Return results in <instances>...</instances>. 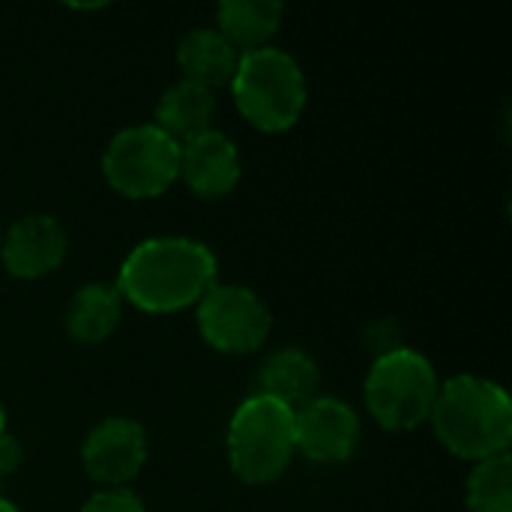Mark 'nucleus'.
<instances>
[{
  "label": "nucleus",
  "instance_id": "obj_1",
  "mask_svg": "<svg viewBox=\"0 0 512 512\" xmlns=\"http://www.w3.org/2000/svg\"><path fill=\"white\" fill-rule=\"evenodd\" d=\"M219 282L213 249L195 237L165 234L141 240L117 270V294L144 315L195 309Z\"/></svg>",
  "mask_w": 512,
  "mask_h": 512
},
{
  "label": "nucleus",
  "instance_id": "obj_2",
  "mask_svg": "<svg viewBox=\"0 0 512 512\" xmlns=\"http://www.w3.org/2000/svg\"><path fill=\"white\" fill-rule=\"evenodd\" d=\"M429 423L456 459L477 465L510 453L512 399L498 381L462 372L441 381Z\"/></svg>",
  "mask_w": 512,
  "mask_h": 512
},
{
  "label": "nucleus",
  "instance_id": "obj_3",
  "mask_svg": "<svg viewBox=\"0 0 512 512\" xmlns=\"http://www.w3.org/2000/svg\"><path fill=\"white\" fill-rule=\"evenodd\" d=\"M228 90L240 117L267 135H282L294 129L309 102L303 66L297 63V57L276 45L240 54Z\"/></svg>",
  "mask_w": 512,
  "mask_h": 512
},
{
  "label": "nucleus",
  "instance_id": "obj_4",
  "mask_svg": "<svg viewBox=\"0 0 512 512\" xmlns=\"http://www.w3.org/2000/svg\"><path fill=\"white\" fill-rule=\"evenodd\" d=\"M228 465L246 486L276 483L297 456L294 408L252 393L237 405L225 435Z\"/></svg>",
  "mask_w": 512,
  "mask_h": 512
},
{
  "label": "nucleus",
  "instance_id": "obj_5",
  "mask_svg": "<svg viewBox=\"0 0 512 512\" xmlns=\"http://www.w3.org/2000/svg\"><path fill=\"white\" fill-rule=\"evenodd\" d=\"M438 387L441 378L432 360L423 351L402 345L372 360L363 384V402L384 432L402 435L429 423Z\"/></svg>",
  "mask_w": 512,
  "mask_h": 512
},
{
  "label": "nucleus",
  "instance_id": "obj_6",
  "mask_svg": "<svg viewBox=\"0 0 512 512\" xmlns=\"http://www.w3.org/2000/svg\"><path fill=\"white\" fill-rule=\"evenodd\" d=\"M102 177L129 201L159 198L180 180V144L153 123L126 126L105 144Z\"/></svg>",
  "mask_w": 512,
  "mask_h": 512
},
{
  "label": "nucleus",
  "instance_id": "obj_7",
  "mask_svg": "<svg viewBox=\"0 0 512 512\" xmlns=\"http://www.w3.org/2000/svg\"><path fill=\"white\" fill-rule=\"evenodd\" d=\"M195 324L213 351L243 357L264 348L273 330V312L255 288L216 282L195 306Z\"/></svg>",
  "mask_w": 512,
  "mask_h": 512
},
{
  "label": "nucleus",
  "instance_id": "obj_8",
  "mask_svg": "<svg viewBox=\"0 0 512 512\" xmlns=\"http://www.w3.org/2000/svg\"><path fill=\"white\" fill-rule=\"evenodd\" d=\"M147 432L132 417L96 423L81 444V468L99 489H129L147 465Z\"/></svg>",
  "mask_w": 512,
  "mask_h": 512
},
{
  "label": "nucleus",
  "instance_id": "obj_9",
  "mask_svg": "<svg viewBox=\"0 0 512 512\" xmlns=\"http://www.w3.org/2000/svg\"><path fill=\"white\" fill-rule=\"evenodd\" d=\"M360 417L336 396H315L294 411L297 453L312 465H345L360 447Z\"/></svg>",
  "mask_w": 512,
  "mask_h": 512
},
{
  "label": "nucleus",
  "instance_id": "obj_10",
  "mask_svg": "<svg viewBox=\"0 0 512 512\" xmlns=\"http://www.w3.org/2000/svg\"><path fill=\"white\" fill-rule=\"evenodd\" d=\"M69 249L66 228L48 213L18 216L0 234V264L9 276L21 282L42 279L54 273Z\"/></svg>",
  "mask_w": 512,
  "mask_h": 512
},
{
  "label": "nucleus",
  "instance_id": "obj_11",
  "mask_svg": "<svg viewBox=\"0 0 512 512\" xmlns=\"http://www.w3.org/2000/svg\"><path fill=\"white\" fill-rule=\"evenodd\" d=\"M180 180L201 201L228 198L243 180V156L225 132H201L180 144Z\"/></svg>",
  "mask_w": 512,
  "mask_h": 512
},
{
  "label": "nucleus",
  "instance_id": "obj_12",
  "mask_svg": "<svg viewBox=\"0 0 512 512\" xmlns=\"http://www.w3.org/2000/svg\"><path fill=\"white\" fill-rule=\"evenodd\" d=\"M240 63V51L216 30V27H195L177 45V69L183 81H192L207 90L228 87Z\"/></svg>",
  "mask_w": 512,
  "mask_h": 512
},
{
  "label": "nucleus",
  "instance_id": "obj_13",
  "mask_svg": "<svg viewBox=\"0 0 512 512\" xmlns=\"http://www.w3.org/2000/svg\"><path fill=\"white\" fill-rule=\"evenodd\" d=\"M318 384H321L318 360L294 345L273 351L258 369V393L294 411L318 396Z\"/></svg>",
  "mask_w": 512,
  "mask_h": 512
},
{
  "label": "nucleus",
  "instance_id": "obj_14",
  "mask_svg": "<svg viewBox=\"0 0 512 512\" xmlns=\"http://www.w3.org/2000/svg\"><path fill=\"white\" fill-rule=\"evenodd\" d=\"M123 297L114 285L105 282H87L81 285L69 306H66V333L78 345H102L108 342L120 321H123Z\"/></svg>",
  "mask_w": 512,
  "mask_h": 512
},
{
  "label": "nucleus",
  "instance_id": "obj_15",
  "mask_svg": "<svg viewBox=\"0 0 512 512\" xmlns=\"http://www.w3.org/2000/svg\"><path fill=\"white\" fill-rule=\"evenodd\" d=\"M213 117H216V93L180 78L171 87H165V93L159 96L153 126H159L168 138L183 144L201 132H210Z\"/></svg>",
  "mask_w": 512,
  "mask_h": 512
},
{
  "label": "nucleus",
  "instance_id": "obj_16",
  "mask_svg": "<svg viewBox=\"0 0 512 512\" xmlns=\"http://www.w3.org/2000/svg\"><path fill=\"white\" fill-rule=\"evenodd\" d=\"M285 18L279 0H225L216 6V30L240 51H258L273 45Z\"/></svg>",
  "mask_w": 512,
  "mask_h": 512
},
{
  "label": "nucleus",
  "instance_id": "obj_17",
  "mask_svg": "<svg viewBox=\"0 0 512 512\" xmlns=\"http://www.w3.org/2000/svg\"><path fill=\"white\" fill-rule=\"evenodd\" d=\"M468 512H512V456L501 453L471 468L465 483Z\"/></svg>",
  "mask_w": 512,
  "mask_h": 512
},
{
  "label": "nucleus",
  "instance_id": "obj_18",
  "mask_svg": "<svg viewBox=\"0 0 512 512\" xmlns=\"http://www.w3.org/2000/svg\"><path fill=\"white\" fill-rule=\"evenodd\" d=\"M81 512H147V507L132 489H99L87 498Z\"/></svg>",
  "mask_w": 512,
  "mask_h": 512
},
{
  "label": "nucleus",
  "instance_id": "obj_19",
  "mask_svg": "<svg viewBox=\"0 0 512 512\" xmlns=\"http://www.w3.org/2000/svg\"><path fill=\"white\" fill-rule=\"evenodd\" d=\"M21 462H24V447H21V441L6 429V432L0 435V477H3V480L12 477V474L21 468Z\"/></svg>",
  "mask_w": 512,
  "mask_h": 512
},
{
  "label": "nucleus",
  "instance_id": "obj_20",
  "mask_svg": "<svg viewBox=\"0 0 512 512\" xmlns=\"http://www.w3.org/2000/svg\"><path fill=\"white\" fill-rule=\"evenodd\" d=\"M0 512H21L9 498H0Z\"/></svg>",
  "mask_w": 512,
  "mask_h": 512
},
{
  "label": "nucleus",
  "instance_id": "obj_21",
  "mask_svg": "<svg viewBox=\"0 0 512 512\" xmlns=\"http://www.w3.org/2000/svg\"><path fill=\"white\" fill-rule=\"evenodd\" d=\"M6 432V408H3V402H0V435Z\"/></svg>",
  "mask_w": 512,
  "mask_h": 512
},
{
  "label": "nucleus",
  "instance_id": "obj_22",
  "mask_svg": "<svg viewBox=\"0 0 512 512\" xmlns=\"http://www.w3.org/2000/svg\"><path fill=\"white\" fill-rule=\"evenodd\" d=\"M0 498H6V480L0 477Z\"/></svg>",
  "mask_w": 512,
  "mask_h": 512
}]
</instances>
